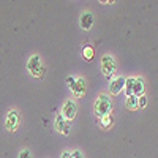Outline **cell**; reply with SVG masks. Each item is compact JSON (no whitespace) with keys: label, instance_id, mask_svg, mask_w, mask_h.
Instances as JSON below:
<instances>
[{"label":"cell","instance_id":"6da1fadb","mask_svg":"<svg viewBox=\"0 0 158 158\" xmlns=\"http://www.w3.org/2000/svg\"><path fill=\"white\" fill-rule=\"evenodd\" d=\"M94 111H95V115L103 118L111 114L112 111V103H111V98L108 95H100L97 100H95V106H94Z\"/></svg>","mask_w":158,"mask_h":158},{"label":"cell","instance_id":"7a4b0ae2","mask_svg":"<svg viewBox=\"0 0 158 158\" xmlns=\"http://www.w3.org/2000/svg\"><path fill=\"white\" fill-rule=\"evenodd\" d=\"M27 68H29V73L35 77V79H41L44 76V67L41 65V59L40 56H32L27 62Z\"/></svg>","mask_w":158,"mask_h":158},{"label":"cell","instance_id":"3957f363","mask_svg":"<svg viewBox=\"0 0 158 158\" xmlns=\"http://www.w3.org/2000/svg\"><path fill=\"white\" fill-rule=\"evenodd\" d=\"M117 71V67H115V60L111 57V56H104L101 59V73L106 76L108 79H112L114 74Z\"/></svg>","mask_w":158,"mask_h":158},{"label":"cell","instance_id":"277c9868","mask_svg":"<svg viewBox=\"0 0 158 158\" xmlns=\"http://www.w3.org/2000/svg\"><path fill=\"white\" fill-rule=\"evenodd\" d=\"M19 127V112L16 109H13L6 114V120H5V128L8 131H16Z\"/></svg>","mask_w":158,"mask_h":158},{"label":"cell","instance_id":"5b68a950","mask_svg":"<svg viewBox=\"0 0 158 158\" xmlns=\"http://www.w3.org/2000/svg\"><path fill=\"white\" fill-rule=\"evenodd\" d=\"M76 111H77V108H76V103L73 101V100H67L65 101V104H63V109H62V115L67 118L68 122H71L73 118L76 117Z\"/></svg>","mask_w":158,"mask_h":158},{"label":"cell","instance_id":"8992f818","mask_svg":"<svg viewBox=\"0 0 158 158\" xmlns=\"http://www.w3.org/2000/svg\"><path fill=\"white\" fill-rule=\"evenodd\" d=\"M56 130L59 131V133H62V135H70V130H71V125H70V122L65 118L63 115H57L56 117Z\"/></svg>","mask_w":158,"mask_h":158},{"label":"cell","instance_id":"52a82bcc","mask_svg":"<svg viewBox=\"0 0 158 158\" xmlns=\"http://www.w3.org/2000/svg\"><path fill=\"white\" fill-rule=\"evenodd\" d=\"M123 89H125V79L123 77H114L111 81V84H109V92L112 95L120 94Z\"/></svg>","mask_w":158,"mask_h":158},{"label":"cell","instance_id":"ba28073f","mask_svg":"<svg viewBox=\"0 0 158 158\" xmlns=\"http://www.w3.org/2000/svg\"><path fill=\"white\" fill-rule=\"evenodd\" d=\"M71 90H73V94H74L76 98H81L85 94V81H84L82 77H77L76 79V84H74V87Z\"/></svg>","mask_w":158,"mask_h":158},{"label":"cell","instance_id":"9c48e42d","mask_svg":"<svg viewBox=\"0 0 158 158\" xmlns=\"http://www.w3.org/2000/svg\"><path fill=\"white\" fill-rule=\"evenodd\" d=\"M79 24H81V29H84V30H90V27L94 25V16H92L90 13H82Z\"/></svg>","mask_w":158,"mask_h":158},{"label":"cell","instance_id":"30bf717a","mask_svg":"<svg viewBox=\"0 0 158 158\" xmlns=\"http://www.w3.org/2000/svg\"><path fill=\"white\" fill-rule=\"evenodd\" d=\"M144 90H146V85H144V81L141 77H135V89H133V95H136L138 98L144 95Z\"/></svg>","mask_w":158,"mask_h":158},{"label":"cell","instance_id":"8fae6325","mask_svg":"<svg viewBox=\"0 0 158 158\" xmlns=\"http://www.w3.org/2000/svg\"><path fill=\"white\" fill-rule=\"evenodd\" d=\"M138 97L136 95H131V97H127V108L130 109V111H136V109H139V104H138Z\"/></svg>","mask_w":158,"mask_h":158},{"label":"cell","instance_id":"7c38bea8","mask_svg":"<svg viewBox=\"0 0 158 158\" xmlns=\"http://www.w3.org/2000/svg\"><path fill=\"white\" fill-rule=\"evenodd\" d=\"M82 57H84V60H87V62L94 60L95 51H94V48H92L90 44H85V46H84V49H82Z\"/></svg>","mask_w":158,"mask_h":158},{"label":"cell","instance_id":"4fadbf2b","mask_svg":"<svg viewBox=\"0 0 158 158\" xmlns=\"http://www.w3.org/2000/svg\"><path fill=\"white\" fill-rule=\"evenodd\" d=\"M133 89H135V77H127L125 79V94H127V97L133 95Z\"/></svg>","mask_w":158,"mask_h":158},{"label":"cell","instance_id":"5bb4252c","mask_svg":"<svg viewBox=\"0 0 158 158\" xmlns=\"http://www.w3.org/2000/svg\"><path fill=\"white\" fill-rule=\"evenodd\" d=\"M112 122H114V118H112V115H111V114H109V115H106V117H103V118H100V123H101V127H103V128L111 127V125H112Z\"/></svg>","mask_w":158,"mask_h":158},{"label":"cell","instance_id":"9a60e30c","mask_svg":"<svg viewBox=\"0 0 158 158\" xmlns=\"http://www.w3.org/2000/svg\"><path fill=\"white\" fill-rule=\"evenodd\" d=\"M138 104H139V109H142V108H146V106H147V98H146V95L139 97V100H138Z\"/></svg>","mask_w":158,"mask_h":158},{"label":"cell","instance_id":"2e32d148","mask_svg":"<svg viewBox=\"0 0 158 158\" xmlns=\"http://www.w3.org/2000/svg\"><path fill=\"white\" fill-rule=\"evenodd\" d=\"M18 158H32L30 150H29V149H22V150L19 152V156H18Z\"/></svg>","mask_w":158,"mask_h":158},{"label":"cell","instance_id":"e0dca14e","mask_svg":"<svg viewBox=\"0 0 158 158\" xmlns=\"http://www.w3.org/2000/svg\"><path fill=\"white\" fill-rule=\"evenodd\" d=\"M76 79H77V77H73V76H68V77H67V84H68V87H70V89H73V87H74Z\"/></svg>","mask_w":158,"mask_h":158},{"label":"cell","instance_id":"ac0fdd59","mask_svg":"<svg viewBox=\"0 0 158 158\" xmlns=\"http://www.w3.org/2000/svg\"><path fill=\"white\" fill-rule=\"evenodd\" d=\"M71 155H73V158H84V156H82V153L79 152V150H74Z\"/></svg>","mask_w":158,"mask_h":158},{"label":"cell","instance_id":"d6986e66","mask_svg":"<svg viewBox=\"0 0 158 158\" xmlns=\"http://www.w3.org/2000/svg\"><path fill=\"white\" fill-rule=\"evenodd\" d=\"M60 158H73V155H71V153H70V152H63V153H62V156H60Z\"/></svg>","mask_w":158,"mask_h":158}]
</instances>
